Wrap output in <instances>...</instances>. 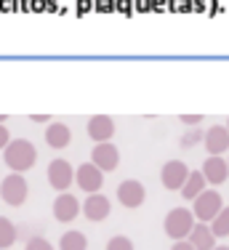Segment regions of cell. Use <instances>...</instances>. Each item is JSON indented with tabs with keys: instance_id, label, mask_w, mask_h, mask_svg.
Here are the masks:
<instances>
[{
	"instance_id": "cell-16",
	"label": "cell",
	"mask_w": 229,
	"mask_h": 250,
	"mask_svg": "<svg viewBox=\"0 0 229 250\" xmlns=\"http://www.w3.org/2000/svg\"><path fill=\"white\" fill-rule=\"evenodd\" d=\"M72 141V130L69 125L64 123H51L46 128V144L51 146V149H64V146H69Z\"/></svg>"
},
{
	"instance_id": "cell-22",
	"label": "cell",
	"mask_w": 229,
	"mask_h": 250,
	"mask_svg": "<svg viewBox=\"0 0 229 250\" xmlns=\"http://www.w3.org/2000/svg\"><path fill=\"white\" fill-rule=\"evenodd\" d=\"M24 250H53V245H51L48 240H43V237H32Z\"/></svg>"
},
{
	"instance_id": "cell-13",
	"label": "cell",
	"mask_w": 229,
	"mask_h": 250,
	"mask_svg": "<svg viewBox=\"0 0 229 250\" xmlns=\"http://www.w3.org/2000/svg\"><path fill=\"white\" fill-rule=\"evenodd\" d=\"M83 213H86L88 221H104L107 216L112 213V205H110V197L104 194H88L86 202H83Z\"/></svg>"
},
{
	"instance_id": "cell-30",
	"label": "cell",
	"mask_w": 229,
	"mask_h": 250,
	"mask_svg": "<svg viewBox=\"0 0 229 250\" xmlns=\"http://www.w3.org/2000/svg\"><path fill=\"white\" fill-rule=\"evenodd\" d=\"M227 130H229V120H227Z\"/></svg>"
},
{
	"instance_id": "cell-31",
	"label": "cell",
	"mask_w": 229,
	"mask_h": 250,
	"mask_svg": "<svg viewBox=\"0 0 229 250\" xmlns=\"http://www.w3.org/2000/svg\"><path fill=\"white\" fill-rule=\"evenodd\" d=\"M227 165H229V160H227Z\"/></svg>"
},
{
	"instance_id": "cell-1",
	"label": "cell",
	"mask_w": 229,
	"mask_h": 250,
	"mask_svg": "<svg viewBox=\"0 0 229 250\" xmlns=\"http://www.w3.org/2000/svg\"><path fill=\"white\" fill-rule=\"evenodd\" d=\"M3 160L11 168V173H24V170H29L35 165L38 149H35V144L27 139H11V144L3 149Z\"/></svg>"
},
{
	"instance_id": "cell-4",
	"label": "cell",
	"mask_w": 229,
	"mask_h": 250,
	"mask_svg": "<svg viewBox=\"0 0 229 250\" xmlns=\"http://www.w3.org/2000/svg\"><path fill=\"white\" fill-rule=\"evenodd\" d=\"M221 210H224V197H221L216 189H206V192L195 200V210L192 213H195V218L200 224H210Z\"/></svg>"
},
{
	"instance_id": "cell-8",
	"label": "cell",
	"mask_w": 229,
	"mask_h": 250,
	"mask_svg": "<svg viewBox=\"0 0 229 250\" xmlns=\"http://www.w3.org/2000/svg\"><path fill=\"white\" fill-rule=\"evenodd\" d=\"M117 200L123 208H141L144 200H147V189H144L141 181H136V178H125L123 184L117 187Z\"/></svg>"
},
{
	"instance_id": "cell-26",
	"label": "cell",
	"mask_w": 229,
	"mask_h": 250,
	"mask_svg": "<svg viewBox=\"0 0 229 250\" xmlns=\"http://www.w3.org/2000/svg\"><path fill=\"white\" fill-rule=\"evenodd\" d=\"M171 250H195V248H192L186 240H182V242H173V248H171Z\"/></svg>"
},
{
	"instance_id": "cell-27",
	"label": "cell",
	"mask_w": 229,
	"mask_h": 250,
	"mask_svg": "<svg viewBox=\"0 0 229 250\" xmlns=\"http://www.w3.org/2000/svg\"><path fill=\"white\" fill-rule=\"evenodd\" d=\"M32 120H35V123H46V120H48V115H35Z\"/></svg>"
},
{
	"instance_id": "cell-6",
	"label": "cell",
	"mask_w": 229,
	"mask_h": 250,
	"mask_svg": "<svg viewBox=\"0 0 229 250\" xmlns=\"http://www.w3.org/2000/svg\"><path fill=\"white\" fill-rule=\"evenodd\" d=\"M72 181H75V168L67 163V160H53L51 165H48V184H51L56 192H67V189L72 187Z\"/></svg>"
},
{
	"instance_id": "cell-12",
	"label": "cell",
	"mask_w": 229,
	"mask_h": 250,
	"mask_svg": "<svg viewBox=\"0 0 229 250\" xmlns=\"http://www.w3.org/2000/svg\"><path fill=\"white\" fill-rule=\"evenodd\" d=\"M200 173L206 176V181L216 189V187H221V184L229 178V165H227L224 157H208L206 163H203Z\"/></svg>"
},
{
	"instance_id": "cell-3",
	"label": "cell",
	"mask_w": 229,
	"mask_h": 250,
	"mask_svg": "<svg viewBox=\"0 0 229 250\" xmlns=\"http://www.w3.org/2000/svg\"><path fill=\"white\" fill-rule=\"evenodd\" d=\"M0 197H3L5 205L11 208H19L27 202L29 197V187H27V178L22 173H11L3 178V184H0Z\"/></svg>"
},
{
	"instance_id": "cell-20",
	"label": "cell",
	"mask_w": 229,
	"mask_h": 250,
	"mask_svg": "<svg viewBox=\"0 0 229 250\" xmlns=\"http://www.w3.org/2000/svg\"><path fill=\"white\" fill-rule=\"evenodd\" d=\"M210 231L216 237H229V205H224V210L210 221Z\"/></svg>"
},
{
	"instance_id": "cell-11",
	"label": "cell",
	"mask_w": 229,
	"mask_h": 250,
	"mask_svg": "<svg viewBox=\"0 0 229 250\" xmlns=\"http://www.w3.org/2000/svg\"><path fill=\"white\" fill-rule=\"evenodd\" d=\"M203 144H206L210 157H221V154L229 149V130H227V125H213L210 130H206Z\"/></svg>"
},
{
	"instance_id": "cell-17",
	"label": "cell",
	"mask_w": 229,
	"mask_h": 250,
	"mask_svg": "<svg viewBox=\"0 0 229 250\" xmlns=\"http://www.w3.org/2000/svg\"><path fill=\"white\" fill-rule=\"evenodd\" d=\"M208 189V181H206V176L200 173V170H192L189 178H186V184H184V189H182V197L184 200H192L195 202L197 197H200L203 192Z\"/></svg>"
},
{
	"instance_id": "cell-23",
	"label": "cell",
	"mask_w": 229,
	"mask_h": 250,
	"mask_svg": "<svg viewBox=\"0 0 229 250\" xmlns=\"http://www.w3.org/2000/svg\"><path fill=\"white\" fill-rule=\"evenodd\" d=\"M203 139H206V133H200V130H192V133L189 136H184V139H182V146H192V144H200V141Z\"/></svg>"
},
{
	"instance_id": "cell-25",
	"label": "cell",
	"mask_w": 229,
	"mask_h": 250,
	"mask_svg": "<svg viewBox=\"0 0 229 250\" xmlns=\"http://www.w3.org/2000/svg\"><path fill=\"white\" fill-rule=\"evenodd\" d=\"M182 123L184 125H195L197 128V125L203 123V115H182Z\"/></svg>"
},
{
	"instance_id": "cell-10",
	"label": "cell",
	"mask_w": 229,
	"mask_h": 250,
	"mask_svg": "<svg viewBox=\"0 0 229 250\" xmlns=\"http://www.w3.org/2000/svg\"><path fill=\"white\" fill-rule=\"evenodd\" d=\"M80 210H83V205L77 202V197H72L69 192L59 194V197L53 200V218H56V221H62V224L75 221Z\"/></svg>"
},
{
	"instance_id": "cell-29",
	"label": "cell",
	"mask_w": 229,
	"mask_h": 250,
	"mask_svg": "<svg viewBox=\"0 0 229 250\" xmlns=\"http://www.w3.org/2000/svg\"><path fill=\"white\" fill-rule=\"evenodd\" d=\"M0 125H5V115H0Z\"/></svg>"
},
{
	"instance_id": "cell-21",
	"label": "cell",
	"mask_w": 229,
	"mask_h": 250,
	"mask_svg": "<svg viewBox=\"0 0 229 250\" xmlns=\"http://www.w3.org/2000/svg\"><path fill=\"white\" fill-rule=\"evenodd\" d=\"M107 250H136V248H134V242H131L128 237L117 234V237H112V240L107 242Z\"/></svg>"
},
{
	"instance_id": "cell-24",
	"label": "cell",
	"mask_w": 229,
	"mask_h": 250,
	"mask_svg": "<svg viewBox=\"0 0 229 250\" xmlns=\"http://www.w3.org/2000/svg\"><path fill=\"white\" fill-rule=\"evenodd\" d=\"M8 144H11V133H8L5 125H0V149H5Z\"/></svg>"
},
{
	"instance_id": "cell-2",
	"label": "cell",
	"mask_w": 229,
	"mask_h": 250,
	"mask_svg": "<svg viewBox=\"0 0 229 250\" xmlns=\"http://www.w3.org/2000/svg\"><path fill=\"white\" fill-rule=\"evenodd\" d=\"M195 213L189 210V208H173V210H168L165 221H162V229H165V234L171 237V240L182 242L186 237L192 234V229H195Z\"/></svg>"
},
{
	"instance_id": "cell-18",
	"label": "cell",
	"mask_w": 229,
	"mask_h": 250,
	"mask_svg": "<svg viewBox=\"0 0 229 250\" xmlns=\"http://www.w3.org/2000/svg\"><path fill=\"white\" fill-rule=\"evenodd\" d=\"M59 248L62 250H86L88 248V240L83 231H64L62 237H59Z\"/></svg>"
},
{
	"instance_id": "cell-7",
	"label": "cell",
	"mask_w": 229,
	"mask_h": 250,
	"mask_svg": "<svg viewBox=\"0 0 229 250\" xmlns=\"http://www.w3.org/2000/svg\"><path fill=\"white\" fill-rule=\"evenodd\" d=\"M75 184L86 194H99L101 184H104V173L93 163H83L80 168H75Z\"/></svg>"
},
{
	"instance_id": "cell-15",
	"label": "cell",
	"mask_w": 229,
	"mask_h": 250,
	"mask_svg": "<svg viewBox=\"0 0 229 250\" xmlns=\"http://www.w3.org/2000/svg\"><path fill=\"white\" fill-rule=\"evenodd\" d=\"M186 242H189L195 250H213L216 248V234L210 231V224H195V229H192V234L186 237Z\"/></svg>"
},
{
	"instance_id": "cell-19",
	"label": "cell",
	"mask_w": 229,
	"mask_h": 250,
	"mask_svg": "<svg viewBox=\"0 0 229 250\" xmlns=\"http://www.w3.org/2000/svg\"><path fill=\"white\" fill-rule=\"evenodd\" d=\"M16 242V226L8 221L5 216H0V250L11 248Z\"/></svg>"
},
{
	"instance_id": "cell-28",
	"label": "cell",
	"mask_w": 229,
	"mask_h": 250,
	"mask_svg": "<svg viewBox=\"0 0 229 250\" xmlns=\"http://www.w3.org/2000/svg\"><path fill=\"white\" fill-rule=\"evenodd\" d=\"M213 250H229V248H227V245H216Z\"/></svg>"
},
{
	"instance_id": "cell-14",
	"label": "cell",
	"mask_w": 229,
	"mask_h": 250,
	"mask_svg": "<svg viewBox=\"0 0 229 250\" xmlns=\"http://www.w3.org/2000/svg\"><path fill=\"white\" fill-rule=\"evenodd\" d=\"M114 133V120L110 115H93L88 120V136L96 141V144H107Z\"/></svg>"
},
{
	"instance_id": "cell-5",
	"label": "cell",
	"mask_w": 229,
	"mask_h": 250,
	"mask_svg": "<svg viewBox=\"0 0 229 250\" xmlns=\"http://www.w3.org/2000/svg\"><path fill=\"white\" fill-rule=\"evenodd\" d=\"M189 173L192 170L186 168L184 160H168V163L162 165V170H160V181H162V187H165L168 192H182Z\"/></svg>"
},
{
	"instance_id": "cell-9",
	"label": "cell",
	"mask_w": 229,
	"mask_h": 250,
	"mask_svg": "<svg viewBox=\"0 0 229 250\" xmlns=\"http://www.w3.org/2000/svg\"><path fill=\"white\" fill-rule=\"evenodd\" d=\"M91 163L101 170V173H110V170H114L120 165L117 146H114L112 141H107V144H96L93 152H91Z\"/></svg>"
}]
</instances>
